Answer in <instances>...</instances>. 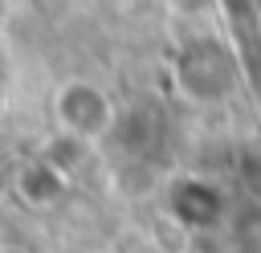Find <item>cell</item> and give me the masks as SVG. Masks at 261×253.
<instances>
[{
  "instance_id": "obj_1",
  "label": "cell",
  "mask_w": 261,
  "mask_h": 253,
  "mask_svg": "<svg viewBox=\"0 0 261 253\" xmlns=\"http://www.w3.org/2000/svg\"><path fill=\"white\" fill-rule=\"evenodd\" d=\"M167 208L188 233H212L224 220V196L204 175H179L167 188Z\"/></svg>"
},
{
  "instance_id": "obj_3",
  "label": "cell",
  "mask_w": 261,
  "mask_h": 253,
  "mask_svg": "<svg viewBox=\"0 0 261 253\" xmlns=\"http://www.w3.org/2000/svg\"><path fill=\"white\" fill-rule=\"evenodd\" d=\"M175 78L184 82L188 94L212 98V94H224V86H228V78H232V65H228V57H224L216 45H192V49H184V57L175 61Z\"/></svg>"
},
{
  "instance_id": "obj_6",
  "label": "cell",
  "mask_w": 261,
  "mask_h": 253,
  "mask_svg": "<svg viewBox=\"0 0 261 253\" xmlns=\"http://www.w3.org/2000/svg\"><path fill=\"white\" fill-rule=\"evenodd\" d=\"M0 184H4V167H0Z\"/></svg>"
},
{
  "instance_id": "obj_4",
  "label": "cell",
  "mask_w": 261,
  "mask_h": 253,
  "mask_svg": "<svg viewBox=\"0 0 261 253\" xmlns=\"http://www.w3.org/2000/svg\"><path fill=\"white\" fill-rule=\"evenodd\" d=\"M16 192H20L29 204H53V200L65 192V175H61L49 159H29V163L16 171Z\"/></svg>"
},
{
  "instance_id": "obj_5",
  "label": "cell",
  "mask_w": 261,
  "mask_h": 253,
  "mask_svg": "<svg viewBox=\"0 0 261 253\" xmlns=\"http://www.w3.org/2000/svg\"><path fill=\"white\" fill-rule=\"evenodd\" d=\"M0 253H29V249H20V245H8V249H0Z\"/></svg>"
},
{
  "instance_id": "obj_2",
  "label": "cell",
  "mask_w": 261,
  "mask_h": 253,
  "mask_svg": "<svg viewBox=\"0 0 261 253\" xmlns=\"http://www.w3.org/2000/svg\"><path fill=\"white\" fill-rule=\"evenodd\" d=\"M57 114L73 139H98L114 127V106L94 82H69L57 94Z\"/></svg>"
}]
</instances>
